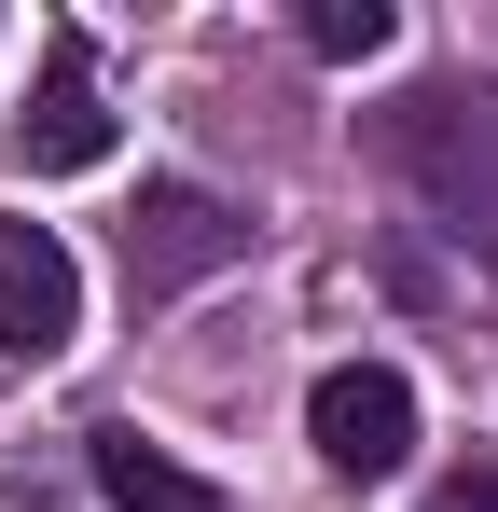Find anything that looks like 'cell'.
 Masks as SVG:
<instances>
[{
	"label": "cell",
	"instance_id": "1",
	"mask_svg": "<svg viewBox=\"0 0 498 512\" xmlns=\"http://www.w3.org/2000/svg\"><path fill=\"white\" fill-rule=\"evenodd\" d=\"M374 153L443 236H485V263H498V84H457V70L402 84L374 111Z\"/></svg>",
	"mask_w": 498,
	"mask_h": 512
},
{
	"label": "cell",
	"instance_id": "2",
	"mask_svg": "<svg viewBox=\"0 0 498 512\" xmlns=\"http://www.w3.org/2000/svg\"><path fill=\"white\" fill-rule=\"evenodd\" d=\"M305 443H319L346 485H388L415 457V388L388 374V360H332L319 388H305Z\"/></svg>",
	"mask_w": 498,
	"mask_h": 512
},
{
	"label": "cell",
	"instance_id": "3",
	"mask_svg": "<svg viewBox=\"0 0 498 512\" xmlns=\"http://www.w3.org/2000/svg\"><path fill=\"white\" fill-rule=\"evenodd\" d=\"M14 167L28 180L111 167V111H97V70H83V28H42V97L14 111Z\"/></svg>",
	"mask_w": 498,
	"mask_h": 512
},
{
	"label": "cell",
	"instance_id": "4",
	"mask_svg": "<svg viewBox=\"0 0 498 512\" xmlns=\"http://www.w3.org/2000/svg\"><path fill=\"white\" fill-rule=\"evenodd\" d=\"M236 250H249V222L222 194H194V180H153L139 222H125V277H139V291H194V277H222Z\"/></svg>",
	"mask_w": 498,
	"mask_h": 512
},
{
	"label": "cell",
	"instance_id": "5",
	"mask_svg": "<svg viewBox=\"0 0 498 512\" xmlns=\"http://www.w3.org/2000/svg\"><path fill=\"white\" fill-rule=\"evenodd\" d=\"M83 333V263L42 222H0V360H56Z\"/></svg>",
	"mask_w": 498,
	"mask_h": 512
},
{
	"label": "cell",
	"instance_id": "6",
	"mask_svg": "<svg viewBox=\"0 0 498 512\" xmlns=\"http://www.w3.org/2000/svg\"><path fill=\"white\" fill-rule=\"evenodd\" d=\"M83 471H97V499H111V512H222L180 457H166V443H139V429H97V457H83Z\"/></svg>",
	"mask_w": 498,
	"mask_h": 512
},
{
	"label": "cell",
	"instance_id": "7",
	"mask_svg": "<svg viewBox=\"0 0 498 512\" xmlns=\"http://www.w3.org/2000/svg\"><path fill=\"white\" fill-rule=\"evenodd\" d=\"M388 28H402L388 0H305V56H332V70L346 56H388Z\"/></svg>",
	"mask_w": 498,
	"mask_h": 512
},
{
	"label": "cell",
	"instance_id": "8",
	"mask_svg": "<svg viewBox=\"0 0 498 512\" xmlns=\"http://www.w3.org/2000/svg\"><path fill=\"white\" fill-rule=\"evenodd\" d=\"M415 512H498V471H443V485H429Z\"/></svg>",
	"mask_w": 498,
	"mask_h": 512
}]
</instances>
